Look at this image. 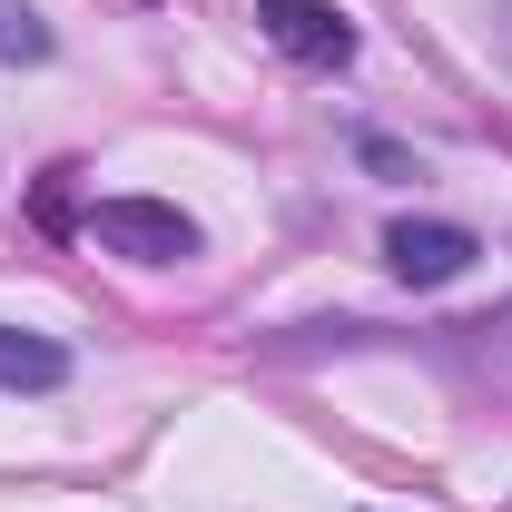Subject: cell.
<instances>
[{
  "label": "cell",
  "instance_id": "obj_1",
  "mask_svg": "<svg viewBox=\"0 0 512 512\" xmlns=\"http://www.w3.org/2000/svg\"><path fill=\"white\" fill-rule=\"evenodd\" d=\"M89 237L128 266H188L197 256V217L168 207V197H99L89 207Z\"/></svg>",
  "mask_w": 512,
  "mask_h": 512
},
{
  "label": "cell",
  "instance_id": "obj_2",
  "mask_svg": "<svg viewBox=\"0 0 512 512\" xmlns=\"http://www.w3.org/2000/svg\"><path fill=\"white\" fill-rule=\"evenodd\" d=\"M256 30H266L286 60H306V69H345L355 60V20H345L335 0H256Z\"/></svg>",
  "mask_w": 512,
  "mask_h": 512
},
{
  "label": "cell",
  "instance_id": "obj_3",
  "mask_svg": "<svg viewBox=\"0 0 512 512\" xmlns=\"http://www.w3.org/2000/svg\"><path fill=\"white\" fill-rule=\"evenodd\" d=\"M473 256H483L473 227H453V217H394V227H384V266H394L404 286H453Z\"/></svg>",
  "mask_w": 512,
  "mask_h": 512
},
{
  "label": "cell",
  "instance_id": "obj_4",
  "mask_svg": "<svg viewBox=\"0 0 512 512\" xmlns=\"http://www.w3.org/2000/svg\"><path fill=\"white\" fill-rule=\"evenodd\" d=\"M50 384H69V345L30 335V325H0V394H50Z\"/></svg>",
  "mask_w": 512,
  "mask_h": 512
},
{
  "label": "cell",
  "instance_id": "obj_5",
  "mask_svg": "<svg viewBox=\"0 0 512 512\" xmlns=\"http://www.w3.org/2000/svg\"><path fill=\"white\" fill-rule=\"evenodd\" d=\"M0 60H50V30H40L20 0H0Z\"/></svg>",
  "mask_w": 512,
  "mask_h": 512
},
{
  "label": "cell",
  "instance_id": "obj_6",
  "mask_svg": "<svg viewBox=\"0 0 512 512\" xmlns=\"http://www.w3.org/2000/svg\"><path fill=\"white\" fill-rule=\"evenodd\" d=\"M473 335H493V355H512V306H503L493 325H473Z\"/></svg>",
  "mask_w": 512,
  "mask_h": 512
},
{
  "label": "cell",
  "instance_id": "obj_7",
  "mask_svg": "<svg viewBox=\"0 0 512 512\" xmlns=\"http://www.w3.org/2000/svg\"><path fill=\"white\" fill-rule=\"evenodd\" d=\"M493 40H503V60H512V0H503V10H493Z\"/></svg>",
  "mask_w": 512,
  "mask_h": 512
}]
</instances>
